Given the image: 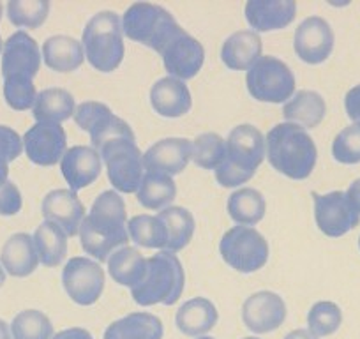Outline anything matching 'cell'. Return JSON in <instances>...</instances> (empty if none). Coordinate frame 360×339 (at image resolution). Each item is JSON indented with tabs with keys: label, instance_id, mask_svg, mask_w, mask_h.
<instances>
[{
	"label": "cell",
	"instance_id": "obj_12",
	"mask_svg": "<svg viewBox=\"0 0 360 339\" xmlns=\"http://www.w3.org/2000/svg\"><path fill=\"white\" fill-rule=\"evenodd\" d=\"M314 219L318 228L327 237H342L359 226L360 216L349 203L342 191H332L327 195L314 193Z\"/></svg>",
	"mask_w": 360,
	"mask_h": 339
},
{
	"label": "cell",
	"instance_id": "obj_7",
	"mask_svg": "<svg viewBox=\"0 0 360 339\" xmlns=\"http://www.w3.org/2000/svg\"><path fill=\"white\" fill-rule=\"evenodd\" d=\"M248 92L259 103H286L295 94V75L278 57L262 55L245 75Z\"/></svg>",
	"mask_w": 360,
	"mask_h": 339
},
{
	"label": "cell",
	"instance_id": "obj_2",
	"mask_svg": "<svg viewBox=\"0 0 360 339\" xmlns=\"http://www.w3.org/2000/svg\"><path fill=\"white\" fill-rule=\"evenodd\" d=\"M265 155L279 174L304 181L313 174L318 151L311 134L295 124H278L265 138Z\"/></svg>",
	"mask_w": 360,
	"mask_h": 339
},
{
	"label": "cell",
	"instance_id": "obj_15",
	"mask_svg": "<svg viewBox=\"0 0 360 339\" xmlns=\"http://www.w3.org/2000/svg\"><path fill=\"white\" fill-rule=\"evenodd\" d=\"M286 304L274 292H256L242 304V320L255 334H266L281 327L286 320Z\"/></svg>",
	"mask_w": 360,
	"mask_h": 339
},
{
	"label": "cell",
	"instance_id": "obj_19",
	"mask_svg": "<svg viewBox=\"0 0 360 339\" xmlns=\"http://www.w3.org/2000/svg\"><path fill=\"white\" fill-rule=\"evenodd\" d=\"M191 161V140L165 138L155 141L143 154L145 172H158L168 177L182 174Z\"/></svg>",
	"mask_w": 360,
	"mask_h": 339
},
{
	"label": "cell",
	"instance_id": "obj_4",
	"mask_svg": "<svg viewBox=\"0 0 360 339\" xmlns=\"http://www.w3.org/2000/svg\"><path fill=\"white\" fill-rule=\"evenodd\" d=\"M184 267L180 260L175 252L162 249L158 255L148 258L145 279L136 288L131 290V295L138 306L147 307L155 304L173 306L184 293Z\"/></svg>",
	"mask_w": 360,
	"mask_h": 339
},
{
	"label": "cell",
	"instance_id": "obj_52",
	"mask_svg": "<svg viewBox=\"0 0 360 339\" xmlns=\"http://www.w3.org/2000/svg\"><path fill=\"white\" fill-rule=\"evenodd\" d=\"M4 50V43H2V37H0V51Z\"/></svg>",
	"mask_w": 360,
	"mask_h": 339
},
{
	"label": "cell",
	"instance_id": "obj_6",
	"mask_svg": "<svg viewBox=\"0 0 360 339\" xmlns=\"http://www.w3.org/2000/svg\"><path fill=\"white\" fill-rule=\"evenodd\" d=\"M182 27L165 8L150 2H136L129 6L122 16V32L131 41L145 44L158 53L172 41Z\"/></svg>",
	"mask_w": 360,
	"mask_h": 339
},
{
	"label": "cell",
	"instance_id": "obj_48",
	"mask_svg": "<svg viewBox=\"0 0 360 339\" xmlns=\"http://www.w3.org/2000/svg\"><path fill=\"white\" fill-rule=\"evenodd\" d=\"M9 175V162H6L4 159H0V188L8 182Z\"/></svg>",
	"mask_w": 360,
	"mask_h": 339
},
{
	"label": "cell",
	"instance_id": "obj_29",
	"mask_svg": "<svg viewBox=\"0 0 360 339\" xmlns=\"http://www.w3.org/2000/svg\"><path fill=\"white\" fill-rule=\"evenodd\" d=\"M162 321L150 313H131L115 320L103 339H162Z\"/></svg>",
	"mask_w": 360,
	"mask_h": 339
},
{
	"label": "cell",
	"instance_id": "obj_23",
	"mask_svg": "<svg viewBox=\"0 0 360 339\" xmlns=\"http://www.w3.org/2000/svg\"><path fill=\"white\" fill-rule=\"evenodd\" d=\"M262 37L255 30L231 34L221 48V60L231 71H249L262 57Z\"/></svg>",
	"mask_w": 360,
	"mask_h": 339
},
{
	"label": "cell",
	"instance_id": "obj_13",
	"mask_svg": "<svg viewBox=\"0 0 360 339\" xmlns=\"http://www.w3.org/2000/svg\"><path fill=\"white\" fill-rule=\"evenodd\" d=\"M159 55L162 57L166 71L173 78L182 79V82L195 78L200 69L203 68V62H205L203 44L193 36H189L184 29H180L172 37V41L162 48Z\"/></svg>",
	"mask_w": 360,
	"mask_h": 339
},
{
	"label": "cell",
	"instance_id": "obj_16",
	"mask_svg": "<svg viewBox=\"0 0 360 339\" xmlns=\"http://www.w3.org/2000/svg\"><path fill=\"white\" fill-rule=\"evenodd\" d=\"M297 57L306 64H321L334 50V32L321 16H309L295 30L293 39Z\"/></svg>",
	"mask_w": 360,
	"mask_h": 339
},
{
	"label": "cell",
	"instance_id": "obj_46",
	"mask_svg": "<svg viewBox=\"0 0 360 339\" xmlns=\"http://www.w3.org/2000/svg\"><path fill=\"white\" fill-rule=\"evenodd\" d=\"M346 196H348L352 207L360 216V179H356V181H353L352 184H349L348 191H346Z\"/></svg>",
	"mask_w": 360,
	"mask_h": 339
},
{
	"label": "cell",
	"instance_id": "obj_42",
	"mask_svg": "<svg viewBox=\"0 0 360 339\" xmlns=\"http://www.w3.org/2000/svg\"><path fill=\"white\" fill-rule=\"evenodd\" d=\"M23 152V138L15 129L0 126V159L11 162Z\"/></svg>",
	"mask_w": 360,
	"mask_h": 339
},
{
	"label": "cell",
	"instance_id": "obj_51",
	"mask_svg": "<svg viewBox=\"0 0 360 339\" xmlns=\"http://www.w3.org/2000/svg\"><path fill=\"white\" fill-rule=\"evenodd\" d=\"M196 339H216V338H210V335H202V338H196Z\"/></svg>",
	"mask_w": 360,
	"mask_h": 339
},
{
	"label": "cell",
	"instance_id": "obj_44",
	"mask_svg": "<svg viewBox=\"0 0 360 339\" xmlns=\"http://www.w3.org/2000/svg\"><path fill=\"white\" fill-rule=\"evenodd\" d=\"M345 110L346 115L355 124H360V85H355L349 89L345 98Z\"/></svg>",
	"mask_w": 360,
	"mask_h": 339
},
{
	"label": "cell",
	"instance_id": "obj_14",
	"mask_svg": "<svg viewBox=\"0 0 360 339\" xmlns=\"http://www.w3.org/2000/svg\"><path fill=\"white\" fill-rule=\"evenodd\" d=\"M23 148L34 165L53 166L68 152V138L60 124L37 122L23 136Z\"/></svg>",
	"mask_w": 360,
	"mask_h": 339
},
{
	"label": "cell",
	"instance_id": "obj_34",
	"mask_svg": "<svg viewBox=\"0 0 360 339\" xmlns=\"http://www.w3.org/2000/svg\"><path fill=\"white\" fill-rule=\"evenodd\" d=\"M168 231L166 251L176 252L184 249L195 235V217L184 207H168L158 214Z\"/></svg>",
	"mask_w": 360,
	"mask_h": 339
},
{
	"label": "cell",
	"instance_id": "obj_26",
	"mask_svg": "<svg viewBox=\"0 0 360 339\" xmlns=\"http://www.w3.org/2000/svg\"><path fill=\"white\" fill-rule=\"evenodd\" d=\"M327 113V103L318 92L314 91H299L292 96L290 101L283 106V117L288 124L302 127V129H313Z\"/></svg>",
	"mask_w": 360,
	"mask_h": 339
},
{
	"label": "cell",
	"instance_id": "obj_18",
	"mask_svg": "<svg viewBox=\"0 0 360 339\" xmlns=\"http://www.w3.org/2000/svg\"><path fill=\"white\" fill-rule=\"evenodd\" d=\"M41 212L44 219L60 226L68 237L78 235L86 217L85 205L71 189H53L48 193L43 198Z\"/></svg>",
	"mask_w": 360,
	"mask_h": 339
},
{
	"label": "cell",
	"instance_id": "obj_11",
	"mask_svg": "<svg viewBox=\"0 0 360 339\" xmlns=\"http://www.w3.org/2000/svg\"><path fill=\"white\" fill-rule=\"evenodd\" d=\"M105 271L92 258L75 257L62 271V286L72 302L92 306L105 290Z\"/></svg>",
	"mask_w": 360,
	"mask_h": 339
},
{
	"label": "cell",
	"instance_id": "obj_55",
	"mask_svg": "<svg viewBox=\"0 0 360 339\" xmlns=\"http://www.w3.org/2000/svg\"><path fill=\"white\" fill-rule=\"evenodd\" d=\"M359 248H360V238H359Z\"/></svg>",
	"mask_w": 360,
	"mask_h": 339
},
{
	"label": "cell",
	"instance_id": "obj_33",
	"mask_svg": "<svg viewBox=\"0 0 360 339\" xmlns=\"http://www.w3.org/2000/svg\"><path fill=\"white\" fill-rule=\"evenodd\" d=\"M138 202L150 210H165L176 196V186L172 177L158 172H145L143 181L136 191Z\"/></svg>",
	"mask_w": 360,
	"mask_h": 339
},
{
	"label": "cell",
	"instance_id": "obj_30",
	"mask_svg": "<svg viewBox=\"0 0 360 339\" xmlns=\"http://www.w3.org/2000/svg\"><path fill=\"white\" fill-rule=\"evenodd\" d=\"M75 98L71 92L60 87L44 89L37 94L32 115L37 122L60 124L75 115Z\"/></svg>",
	"mask_w": 360,
	"mask_h": 339
},
{
	"label": "cell",
	"instance_id": "obj_40",
	"mask_svg": "<svg viewBox=\"0 0 360 339\" xmlns=\"http://www.w3.org/2000/svg\"><path fill=\"white\" fill-rule=\"evenodd\" d=\"M4 98L6 103L16 112H25V110L34 108L37 98L34 79L25 78V76L4 78Z\"/></svg>",
	"mask_w": 360,
	"mask_h": 339
},
{
	"label": "cell",
	"instance_id": "obj_3",
	"mask_svg": "<svg viewBox=\"0 0 360 339\" xmlns=\"http://www.w3.org/2000/svg\"><path fill=\"white\" fill-rule=\"evenodd\" d=\"M226 155L214 170L216 181L223 188H238L256 175L265 159V136L258 127L240 124L233 127L226 140Z\"/></svg>",
	"mask_w": 360,
	"mask_h": 339
},
{
	"label": "cell",
	"instance_id": "obj_36",
	"mask_svg": "<svg viewBox=\"0 0 360 339\" xmlns=\"http://www.w3.org/2000/svg\"><path fill=\"white\" fill-rule=\"evenodd\" d=\"M50 15L48 0H9L8 18L15 27L37 29Z\"/></svg>",
	"mask_w": 360,
	"mask_h": 339
},
{
	"label": "cell",
	"instance_id": "obj_37",
	"mask_svg": "<svg viewBox=\"0 0 360 339\" xmlns=\"http://www.w3.org/2000/svg\"><path fill=\"white\" fill-rule=\"evenodd\" d=\"M13 339H51L53 325L50 318L37 309H25L11 324Z\"/></svg>",
	"mask_w": 360,
	"mask_h": 339
},
{
	"label": "cell",
	"instance_id": "obj_39",
	"mask_svg": "<svg viewBox=\"0 0 360 339\" xmlns=\"http://www.w3.org/2000/svg\"><path fill=\"white\" fill-rule=\"evenodd\" d=\"M341 307L330 300H320L307 313V331L316 338H325L334 334L341 327Z\"/></svg>",
	"mask_w": 360,
	"mask_h": 339
},
{
	"label": "cell",
	"instance_id": "obj_10",
	"mask_svg": "<svg viewBox=\"0 0 360 339\" xmlns=\"http://www.w3.org/2000/svg\"><path fill=\"white\" fill-rule=\"evenodd\" d=\"M76 126L90 134V141L96 151H101L108 141L126 138L134 141V133L129 124L117 117L106 105L98 101H85L75 110Z\"/></svg>",
	"mask_w": 360,
	"mask_h": 339
},
{
	"label": "cell",
	"instance_id": "obj_47",
	"mask_svg": "<svg viewBox=\"0 0 360 339\" xmlns=\"http://www.w3.org/2000/svg\"><path fill=\"white\" fill-rule=\"evenodd\" d=\"M285 339H318V338L311 334L307 328H295V331H292L290 334H286Z\"/></svg>",
	"mask_w": 360,
	"mask_h": 339
},
{
	"label": "cell",
	"instance_id": "obj_17",
	"mask_svg": "<svg viewBox=\"0 0 360 339\" xmlns=\"http://www.w3.org/2000/svg\"><path fill=\"white\" fill-rule=\"evenodd\" d=\"M39 44L25 30H18L4 43L2 50V75L32 78L41 69Z\"/></svg>",
	"mask_w": 360,
	"mask_h": 339
},
{
	"label": "cell",
	"instance_id": "obj_25",
	"mask_svg": "<svg viewBox=\"0 0 360 339\" xmlns=\"http://www.w3.org/2000/svg\"><path fill=\"white\" fill-rule=\"evenodd\" d=\"M219 320L217 307L205 297H195L179 307L175 314V324L182 334L189 338H202L212 331Z\"/></svg>",
	"mask_w": 360,
	"mask_h": 339
},
{
	"label": "cell",
	"instance_id": "obj_50",
	"mask_svg": "<svg viewBox=\"0 0 360 339\" xmlns=\"http://www.w3.org/2000/svg\"><path fill=\"white\" fill-rule=\"evenodd\" d=\"M4 283H6V271H4V267L0 265V288L4 286Z\"/></svg>",
	"mask_w": 360,
	"mask_h": 339
},
{
	"label": "cell",
	"instance_id": "obj_32",
	"mask_svg": "<svg viewBox=\"0 0 360 339\" xmlns=\"http://www.w3.org/2000/svg\"><path fill=\"white\" fill-rule=\"evenodd\" d=\"M228 214L242 226H255L265 217L266 202L258 189L240 188L228 198Z\"/></svg>",
	"mask_w": 360,
	"mask_h": 339
},
{
	"label": "cell",
	"instance_id": "obj_22",
	"mask_svg": "<svg viewBox=\"0 0 360 339\" xmlns=\"http://www.w3.org/2000/svg\"><path fill=\"white\" fill-rule=\"evenodd\" d=\"M150 105L161 117L179 119L191 110L193 98L188 85L173 76L158 79L150 89Z\"/></svg>",
	"mask_w": 360,
	"mask_h": 339
},
{
	"label": "cell",
	"instance_id": "obj_1",
	"mask_svg": "<svg viewBox=\"0 0 360 339\" xmlns=\"http://www.w3.org/2000/svg\"><path fill=\"white\" fill-rule=\"evenodd\" d=\"M83 251L98 262H108L110 255L129 242L127 212L124 198L117 191H105L96 198L78 231Z\"/></svg>",
	"mask_w": 360,
	"mask_h": 339
},
{
	"label": "cell",
	"instance_id": "obj_20",
	"mask_svg": "<svg viewBox=\"0 0 360 339\" xmlns=\"http://www.w3.org/2000/svg\"><path fill=\"white\" fill-rule=\"evenodd\" d=\"M60 170L69 189L76 193L89 188L99 179L103 170L101 154L89 145H76L68 148L60 161Z\"/></svg>",
	"mask_w": 360,
	"mask_h": 339
},
{
	"label": "cell",
	"instance_id": "obj_9",
	"mask_svg": "<svg viewBox=\"0 0 360 339\" xmlns=\"http://www.w3.org/2000/svg\"><path fill=\"white\" fill-rule=\"evenodd\" d=\"M106 165L110 184L120 193H136L145 175L143 154L134 141L117 138L99 151Z\"/></svg>",
	"mask_w": 360,
	"mask_h": 339
},
{
	"label": "cell",
	"instance_id": "obj_8",
	"mask_svg": "<svg viewBox=\"0 0 360 339\" xmlns=\"http://www.w3.org/2000/svg\"><path fill=\"white\" fill-rule=\"evenodd\" d=\"M219 252L233 271L251 274L269 262V242L256 228L237 224L223 235Z\"/></svg>",
	"mask_w": 360,
	"mask_h": 339
},
{
	"label": "cell",
	"instance_id": "obj_53",
	"mask_svg": "<svg viewBox=\"0 0 360 339\" xmlns=\"http://www.w3.org/2000/svg\"><path fill=\"white\" fill-rule=\"evenodd\" d=\"M0 20H2V4H0Z\"/></svg>",
	"mask_w": 360,
	"mask_h": 339
},
{
	"label": "cell",
	"instance_id": "obj_21",
	"mask_svg": "<svg viewBox=\"0 0 360 339\" xmlns=\"http://www.w3.org/2000/svg\"><path fill=\"white\" fill-rule=\"evenodd\" d=\"M244 13L255 32H272L295 20L297 4L295 0H249Z\"/></svg>",
	"mask_w": 360,
	"mask_h": 339
},
{
	"label": "cell",
	"instance_id": "obj_49",
	"mask_svg": "<svg viewBox=\"0 0 360 339\" xmlns=\"http://www.w3.org/2000/svg\"><path fill=\"white\" fill-rule=\"evenodd\" d=\"M0 339H13L11 328H9V325L2 318H0Z\"/></svg>",
	"mask_w": 360,
	"mask_h": 339
},
{
	"label": "cell",
	"instance_id": "obj_35",
	"mask_svg": "<svg viewBox=\"0 0 360 339\" xmlns=\"http://www.w3.org/2000/svg\"><path fill=\"white\" fill-rule=\"evenodd\" d=\"M127 231L131 241L143 248L166 249L168 244V231L158 216H147V214L134 216L127 223Z\"/></svg>",
	"mask_w": 360,
	"mask_h": 339
},
{
	"label": "cell",
	"instance_id": "obj_31",
	"mask_svg": "<svg viewBox=\"0 0 360 339\" xmlns=\"http://www.w3.org/2000/svg\"><path fill=\"white\" fill-rule=\"evenodd\" d=\"M37 257L44 267H58L68 255V235L55 223L44 221L34 231Z\"/></svg>",
	"mask_w": 360,
	"mask_h": 339
},
{
	"label": "cell",
	"instance_id": "obj_28",
	"mask_svg": "<svg viewBox=\"0 0 360 339\" xmlns=\"http://www.w3.org/2000/svg\"><path fill=\"white\" fill-rule=\"evenodd\" d=\"M108 272L112 279L127 288H136L147 274V258L131 245L117 249L108 258Z\"/></svg>",
	"mask_w": 360,
	"mask_h": 339
},
{
	"label": "cell",
	"instance_id": "obj_54",
	"mask_svg": "<svg viewBox=\"0 0 360 339\" xmlns=\"http://www.w3.org/2000/svg\"><path fill=\"white\" fill-rule=\"evenodd\" d=\"M242 339H259V338H242Z\"/></svg>",
	"mask_w": 360,
	"mask_h": 339
},
{
	"label": "cell",
	"instance_id": "obj_24",
	"mask_svg": "<svg viewBox=\"0 0 360 339\" xmlns=\"http://www.w3.org/2000/svg\"><path fill=\"white\" fill-rule=\"evenodd\" d=\"M0 262H2L4 271L15 278H27L32 274L39 265V257H37L32 235H11L0 252Z\"/></svg>",
	"mask_w": 360,
	"mask_h": 339
},
{
	"label": "cell",
	"instance_id": "obj_41",
	"mask_svg": "<svg viewBox=\"0 0 360 339\" xmlns=\"http://www.w3.org/2000/svg\"><path fill=\"white\" fill-rule=\"evenodd\" d=\"M332 155L342 165H356L360 162V124H352L345 127L332 143Z\"/></svg>",
	"mask_w": 360,
	"mask_h": 339
},
{
	"label": "cell",
	"instance_id": "obj_45",
	"mask_svg": "<svg viewBox=\"0 0 360 339\" xmlns=\"http://www.w3.org/2000/svg\"><path fill=\"white\" fill-rule=\"evenodd\" d=\"M51 339H94V338H92V334H90L86 328L71 327V328H64V331L53 334V338Z\"/></svg>",
	"mask_w": 360,
	"mask_h": 339
},
{
	"label": "cell",
	"instance_id": "obj_38",
	"mask_svg": "<svg viewBox=\"0 0 360 339\" xmlns=\"http://www.w3.org/2000/svg\"><path fill=\"white\" fill-rule=\"evenodd\" d=\"M226 155V141L217 133H203L191 141V161L203 170H216Z\"/></svg>",
	"mask_w": 360,
	"mask_h": 339
},
{
	"label": "cell",
	"instance_id": "obj_27",
	"mask_svg": "<svg viewBox=\"0 0 360 339\" xmlns=\"http://www.w3.org/2000/svg\"><path fill=\"white\" fill-rule=\"evenodd\" d=\"M43 58L55 72H72L85 60V50L71 36H51L43 43Z\"/></svg>",
	"mask_w": 360,
	"mask_h": 339
},
{
	"label": "cell",
	"instance_id": "obj_43",
	"mask_svg": "<svg viewBox=\"0 0 360 339\" xmlns=\"http://www.w3.org/2000/svg\"><path fill=\"white\" fill-rule=\"evenodd\" d=\"M22 193L15 182L8 181L0 188V216H15L22 210Z\"/></svg>",
	"mask_w": 360,
	"mask_h": 339
},
{
	"label": "cell",
	"instance_id": "obj_5",
	"mask_svg": "<svg viewBox=\"0 0 360 339\" xmlns=\"http://www.w3.org/2000/svg\"><path fill=\"white\" fill-rule=\"evenodd\" d=\"M85 58L96 71L112 72L122 64V18L115 11H101L86 22L82 37Z\"/></svg>",
	"mask_w": 360,
	"mask_h": 339
}]
</instances>
